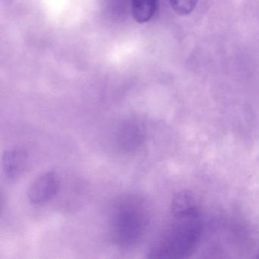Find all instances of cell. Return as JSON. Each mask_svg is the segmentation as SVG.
I'll return each instance as SVG.
<instances>
[{
    "label": "cell",
    "mask_w": 259,
    "mask_h": 259,
    "mask_svg": "<svg viewBox=\"0 0 259 259\" xmlns=\"http://www.w3.org/2000/svg\"><path fill=\"white\" fill-rule=\"evenodd\" d=\"M119 139H120L121 145L125 149H135L143 141V130L139 124H126L121 130Z\"/></svg>",
    "instance_id": "6"
},
{
    "label": "cell",
    "mask_w": 259,
    "mask_h": 259,
    "mask_svg": "<svg viewBox=\"0 0 259 259\" xmlns=\"http://www.w3.org/2000/svg\"><path fill=\"white\" fill-rule=\"evenodd\" d=\"M28 154L20 148L9 150L3 156V166L7 178H17L26 166Z\"/></svg>",
    "instance_id": "4"
},
{
    "label": "cell",
    "mask_w": 259,
    "mask_h": 259,
    "mask_svg": "<svg viewBox=\"0 0 259 259\" xmlns=\"http://www.w3.org/2000/svg\"><path fill=\"white\" fill-rule=\"evenodd\" d=\"M59 187L58 176L54 171H48L40 176L30 186L28 191V199L33 204H43L57 195Z\"/></svg>",
    "instance_id": "3"
},
{
    "label": "cell",
    "mask_w": 259,
    "mask_h": 259,
    "mask_svg": "<svg viewBox=\"0 0 259 259\" xmlns=\"http://www.w3.org/2000/svg\"><path fill=\"white\" fill-rule=\"evenodd\" d=\"M174 221L153 244L148 252L151 258H180L190 253L201 231V221L194 198L187 192L174 197L171 204Z\"/></svg>",
    "instance_id": "1"
},
{
    "label": "cell",
    "mask_w": 259,
    "mask_h": 259,
    "mask_svg": "<svg viewBox=\"0 0 259 259\" xmlns=\"http://www.w3.org/2000/svg\"><path fill=\"white\" fill-rule=\"evenodd\" d=\"M198 0H169L171 7L180 16H187L196 8Z\"/></svg>",
    "instance_id": "7"
},
{
    "label": "cell",
    "mask_w": 259,
    "mask_h": 259,
    "mask_svg": "<svg viewBox=\"0 0 259 259\" xmlns=\"http://www.w3.org/2000/svg\"><path fill=\"white\" fill-rule=\"evenodd\" d=\"M148 222L143 203L137 198L121 200L113 210L112 236L122 248L135 246L142 239Z\"/></svg>",
    "instance_id": "2"
},
{
    "label": "cell",
    "mask_w": 259,
    "mask_h": 259,
    "mask_svg": "<svg viewBox=\"0 0 259 259\" xmlns=\"http://www.w3.org/2000/svg\"><path fill=\"white\" fill-rule=\"evenodd\" d=\"M158 0H132V14L139 24H145L154 18Z\"/></svg>",
    "instance_id": "5"
}]
</instances>
